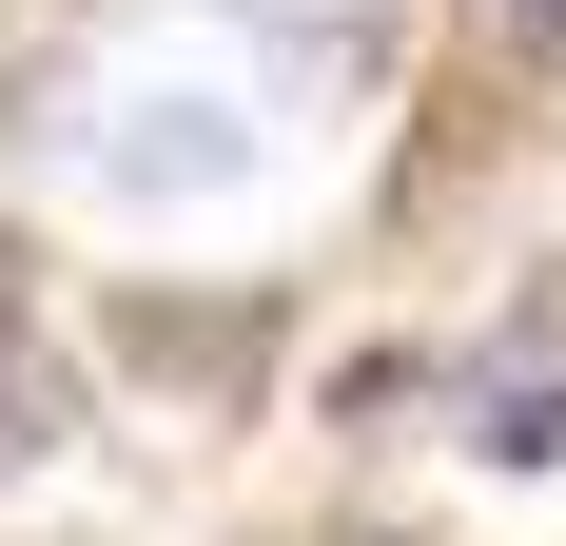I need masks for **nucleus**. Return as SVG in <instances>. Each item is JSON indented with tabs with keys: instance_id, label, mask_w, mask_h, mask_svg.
<instances>
[{
	"instance_id": "nucleus-1",
	"label": "nucleus",
	"mask_w": 566,
	"mask_h": 546,
	"mask_svg": "<svg viewBox=\"0 0 566 546\" xmlns=\"http://www.w3.org/2000/svg\"><path fill=\"white\" fill-rule=\"evenodd\" d=\"M234 157H254V137H234V117H216V98H176V117H157V137H117V157H98V176H117V196H216V176H234Z\"/></svg>"
},
{
	"instance_id": "nucleus-2",
	"label": "nucleus",
	"mask_w": 566,
	"mask_h": 546,
	"mask_svg": "<svg viewBox=\"0 0 566 546\" xmlns=\"http://www.w3.org/2000/svg\"><path fill=\"white\" fill-rule=\"evenodd\" d=\"M117 351H157V371H234L254 313H117Z\"/></svg>"
},
{
	"instance_id": "nucleus-3",
	"label": "nucleus",
	"mask_w": 566,
	"mask_h": 546,
	"mask_svg": "<svg viewBox=\"0 0 566 546\" xmlns=\"http://www.w3.org/2000/svg\"><path fill=\"white\" fill-rule=\"evenodd\" d=\"M40 430H59V351L0 332V469H40Z\"/></svg>"
},
{
	"instance_id": "nucleus-4",
	"label": "nucleus",
	"mask_w": 566,
	"mask_h": 546,
	"mask_svg": "<svg viewBox=\"0 0 566 546\" xmlns=\"http://www.w3.org/2000/svg\"><path fill=\"white\" fill-rule=\"evenodd\" d=\"M469 20H489V40H509L527 78H547V59H566V0H469Z\"/></svg>"
}]
</instances>
